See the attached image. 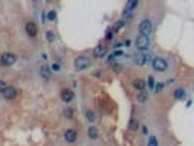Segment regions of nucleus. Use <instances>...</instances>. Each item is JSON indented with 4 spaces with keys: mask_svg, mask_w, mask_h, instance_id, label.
I'll return each instance as SVG.
<instances>
[{
    "mask_svg": "<svg viewBox=\"0 0 194 146\" xmlns=\"http://www.w3.org/2000/svg\"><path fill=\"white\" fill-rule=\"evenodd\" d=\"M75 69L76 70H85L86 67H89L91 64V60H89V57H86V56H80V57H77L76 60H75Z\"/></svg>",
    "mask_w": 194,
    "mask_h": 146,
    "instance_id": "nucleus-1",
    "label": "nucleus"
},
{
    "mask_svg": "<svg viewBox=\"0 0 194 146\" xmlns=\"http://www.w3.org/2000/svg\"><path fill=\"white\" fill-rule=\"evenodd\" d=\"M139 31L142 32V35L149 37V34L152 32V22H150L149 19L142 21V22H140V25H139Z\"/></svg>",
    "mask_w": 194,
    "mask_h": 146,
    "instance_id": "nucleus-2",
    "label": "nucleus"
},
{
    "mask_svg": "<svg viewBox=\"0 0 194 146\" xmlns=\"http://www.w3.org/2000/svg\"><path fill=\"white\" fill-rule=\"evenodd\" d=\"M152 67L155 69V70H156V72H165L166 69H168V63H166L164 59H161V57H156V59H153Z\"/></svg>",
    "mask_w": 194,
    "mask_h": 146,
    "instance_id": "nucleus-3",
    "label": "nucleus"
},
{
    "mask_svg": "<svg viewBox=\"0 0 194 146\" xmlns=\"http://www.w3.org/2000/svg\"><path fill=\"white\" fill-rule=\"evenodd\" d=\"M0 60H1V64H3V66L9 67L16 62V56L12 53H4V54H1V59H0Z\"/></svg>",
    "mask_w": 194,
    "mask_h": 146,
    "instance_id": "nucleus-4",
    "label": "nucleus"
},
{
    "mask_svg": "<svg viewBox=\"0 0 194 146\" xmlns=\"http://www.w3.org/2000/svg\"><path fill=\"white\" fill-rule=\"evenodd\" d=\"M136 47L139 50L145 51L148 47H149V37H145V35H139L136 38Z\"/></svg>",
    "mask_w": 194,
    "mask_h": 146,
    "instance_id": "nucleus-5",
    "label": "nucleus"
},
{
    "mask_svg": "<svg viewBox=\"0 0 194 146\" xmlns=\"http://www.w3.org/2000/svg\"><path fill=\"white\" fill-rule=\"evenodd\" d=\"M25 32H27L29 37H37V32H38V28H37V25L32 22V21H29V22H27V25H25Z\"/></svg>",
    "mask_w": 194,
    "mask_h": 146,
    "instance_id": "nucleus-6",
    "label": "nucleus"
},
{
    "mask_svg": "<svg viewBox=\"0 0 194 146\" xmlns=\"http://www.w3.org/2000/svg\"><path fill=\"white\" fill-rule=\"evenodd\" d=\"M64 139H66V142H69V143H75V142L77 140V132L73 130V129H67V130L64 132Z\"/></svg>",
    "mask_w": 194,
    "mask_h": 146,
    "instance_id": "nucleus-7",
    "label": "nucleus"
},
{
    "mask_svg": "<svg viewBox=\"0 0 194 146\" xmlns=\"http://www.w3.org/2000/svg\"><path fill=\"white\" fill-rule=\"evenodd\" d=\"M60 96H61L63 102H70V101L73 99L75 93H73V91H72V89H69V88H64V89H61V92H60Z\"/></svg>",
    "mask_w": 194,
    "mask_h": 146,
    "instance_id": "nucleus-8",
    "label": "nucleus"
},
{
    "mask_svg": "<svg viewBox=\"0 0 194 146\" xmlns=\"http://www.w3.org/2000/svg\"><path fill=\"white\" fill-rule=\"evenodd\" d=\"M105 54H107V45L105 44H99V45H97L94 48V56L97 59H102Z\"/></svg>",
    "mask_w": 194,
    "mask_h": 146,
    "instance_id": "nucleus-9",
    "label": "nucleus"
},
{
    "mask_svg": "<svg viewBox=\"0 0 194 146\" xmlns=\"http://www.w3.org/2000/svg\"><path fill=\"white\" fill-rule=\"evenodd\" d=\"M148 60H149V56H148L146 53H143V51H140L139 54H136V57H134V62H136L137 66H143V64H146Z\"/></svg>",
    "mask_w": 194,
    "mask_h": 146,
    "instance_id": "nucleus-10",
    "label": "nucleus"
},
{
    "mask_svg": "<svg viewBox=\"0 0 194 146\" xmlns=\"http://www.w3.org/2000/svg\"><path fill=\"white\" fill-rule=\"evenodd\" d=\"M16 93H18V91H16L15 86H7L6 91L3 92V96H4L6 99H13L15 96H16Z\"/></svg>",
    "mask_w": 194,
    "mask_h": 146,
    "instance_id": "nucleus-11",
    "label": "nucleus"
},
{
    "mask_svg": "<svg viewBox=\"0 0 194 146\" xmlns=\"http://www.w3.org/2000/svg\"><path fill=\"white\" fill-rule=\"evenodd\" d=\"M133 86H134L137 91L142 92V91H145V88H146V82L143 79H134L133 80Z\"/></svg>",
    "mask_w": 194,
    "mask_h": 146,
    "instance_id": "nucleus-12",
    "label": "nucleus"
},
{
    "mask_svg": "<svg viewBox=\"0 0 194 146\" xmlns=\"http://www.w3.org/2000/svg\"><path fill=\"white\" fill-rule=\"evenodd\" d=\"M88 136H89V139L97 140L98 137H99V132H98L97 127H89V129H88Z\"/></svg>",
    "mask_w": 194,
    "mask_h": 146,
    "instance_id": "nucleus-13",
    "label": "nucleus"
},
{
    "mask_svg": "<svg viewBox=\"0 0 194 146\" xmlns=\"http://www.w3.org/2000/svg\"><path fill=\"white\" fill-rule=\"evenodd\" d=\"M148 99H149V93L146 92V91H142V92L137 95V101L139 102H142V104L148 102Z\"/></svg>",
    "mask_w": 194,
    "mask_h": 146,
    "instance_id": "nucleus-14",
    "label": "nucleus"
},
{
    "mask_svg": "<svg viewBox=\"0 0 194 146\" xmlns=\"http://www.w3.org/2000/svg\"><path fill=\"white\" fill-rule=\"evenodd\" d=\"M40 73H41V76L44 78V79H50V76H51V73H50V67L45 66V64L41 67Z\"/></svg>",
    "mask_w": 194,
    "mask_h": 146,
    "instance_id": "nucleus-15",
    "label": "nucleus"
},
{
    "mask_svg": "<svg viewBox=\"0 0 194 146\" xmlns=\"http://www.w3.org/2000/svg\"><path fill=\"white\" fill-rule=\"evenodd\" d=\"M174 96H175V99H184L185 98V91L182 88H178V89L174 91Z\"/></svg>",
    "mask_w": 194,
    "mask_h": 146,
    "instance_id": "nucleus-16",
    "label": "nucleus"
},
{
    "mask_svg": "<svg viewBox=\"0 0 194 146\" xmlns=\"http://www.w3.org/2000/svg\"><path fill=\"white\" fill-rule=\"evenodd\" d=\"M86 119H88V121H91V123H94L95 120H97V116H95V113L92 111V110H86Z\"/></svg>",
    "mask_w": 194,
    "mask_h": 146,
    "instance_id": "nucleus-17",
    "label": "nucleus"
},
{
    "mask_svg": "<svg viewBox=\"0 0 194 146\" xmlns=\"http://www.w3.org/2000/svg\"><path fill=\"white\" fill-rule=\"evenodd\" d=\"M123 27H124V21H118V22H115V24H114V27H112V29H111V31H112V34H114V32H118V31H120Z\"/></svg>",
    "mask_w": 194,
    "mask_h": 146,
    "instance_id": "nucleus-18",
    "label": "nucleus"
},
{
    "mask_svg": "<svg viewBox=\"0 0 194 146\" xmlns=\"http://www.w3.org/2000/svg\"><path fill=\"white\" fill-rule=\"evenodd\" d=\"M63 114H64L66 119H72V117H73V110H72V108H64Z\"/></svg>",
    "mask_w": 194,
    "mask_h": 146,
    "instance_id": "nucleus-19",
    "label": "nucleus"
},
{
    "mask_svg": "<svg viewBox=\"0 0 194 146\" xmlns=\"http://www.w3.org/2000/svg\"><path fill=\"white\" fill-rule=\"evenodd\" d=\"M128 126H130L131 130H137L139 129V123L136 121V120H130V124H128Z\"/></svg>",
    "mask_w": 194,
    "mask_h": 146,
    "instance_id": "nucleus-20",
    "label": "nucleus"
},
{
    "mask_svg": "<svg viewBox=\"0 0 194 146\" xmlns=\"http://www.w3.org/2000/svg\"><path fill=\"white\" fill-rule=\"evenodd\" d=\"M55 18H57V13H55L54 10L48 12V15H47V19H48V21H53V22H54V21H55Z\"/></svg>",
    "mask_w": 194,
    "mask_h": 146,
    "instance_id": "nucleus-21",
    "label": "nucleus"
},
{
    "mask_svg": "<svg viewBox=\"0 0 194 146\" xmlns=\"http://www.w3.org/2000/svg\"><path fill=\"white\" fill-rule=\"evenodd\" d=\"M54 32H53V31H47V40L50 41V42H53V41H54Z\"/></svg>",
    "mask_w": 194,
    "mask_h": 146,
    "instance_id": "nucleus-22",
    "label": "nucleus"
},
{
    "mask_svg": "<svg viewBox=\"0 0 194 146\" xmlns=\"http://www.w3.org/2000/svg\"><path fill=\"white\" fill-rule=\"evenodd\" d=\"M153 89H155V92H161L162 89H164V83H156L155 86H153Z\"/></svg>",
    "mask_w": 194,
    "mask_h": 146,
    "instance_id": "nucleus-23",
    "label": "nucleus"
},
{
    "mask_svg": "<svg viewBox=\"0 0 194 146\" xmlns=\"http://www.w3.org/2000/svg\"><path fill=\"white\" fill-rule=\"evenodd\" d=\"M149 145L150 146H158V139L155 136H150L149 137Z\"/></svg>",
    "mask_w": 194,
    "mask_h": 146,
    "instance_id": "nucleus-24",
    "label": "nucleus"
},
{
    "mask_svg": "<svg viewBox=\"0 0 194 146\" xmlns=\"http://www.w3.org/2000/svg\"><path fill=\"white\" fill-rule=\"evenodd\" d=\"M6 88H7V85H6V82H3V80H0V93H3L6 91Z\"/></svg>",
    "mask_w": 194,
    "mask_h": 146,
    "instance_id": "nucleus-25",
    "label": "nucleus"
},
{
    "mask_svg": "<svg viewBox=\"0 0 194 146\" xmlns=\"http://www.w3.org/2000/svg\"><path fill=\"white\" fill-rule=\"evenodd\" d=\"M148 79H149V86H150V88H153V86H155V80H153V76H149Z\"/></svg>",
    "mask_w": 194,
    "mask_h": 146,
    "instance_id": "nucleus-26",
    "label": "nucleus"
},
{
    "mask_svg": "<svg viewBox=\"0 0 194 146\" xmlns=\"http://www.w3.org/2000/svg\"><path fill=\"white\" fill-rule=\"evenodd\" d=\"M112 67L115 72H121V64H112Z\"/></svg>",
    "mask_w": 194,
    "mask_h": 146,
    "instance_id": "nucleus-27",
    "label": "nucleus"
},
{
    "mask_svg": "<svg viewBox=\"0 0 194 146\" xmlns=\"http://www.w3.org/2000/svg\"><path fill=\"white\" fill-rule=\"evenodd\" d=\"M51 67H53V70H55V72H58V70H60V66H58V64H55V63Z\"/></svg>",
    "mask_w": 194,
    "mask_h": 146,
    "instance_id": "nucleus-28",
    "label": "nucleus"
},
{
    "mask_svg": "<svg viewBox=\"0 0 194 146\" xmlns=\"http://www.w3.org/2000/svg\"><path fill=\"white\" fill-rule=\"evenodd\" d=\"M107 32H108V34H107V40H110V38H111V35H112V31H111V29H108Z\"/></svg>",
    "mask_w": 194,
    "mask_h": 146,
    "instance_id": "nucleus-29",
    "label": "nucleus"
},
{
    "mask_svg": "<svg viewBox=\"0 0 194 146\" xmlns=\"http://www.w3.org/2000/svg\"><path fill=\"white\" fill-rule=\"evenodd\" d=\"M121 54H123L121 51H115V53L112 54V57H118V56H121Z\"/></svg>",
    "mask_w": 194,
    "mask_h": 146,
    "instance_id": "nucleus-30",
    "label": "nucleus"
}]
</instances>
